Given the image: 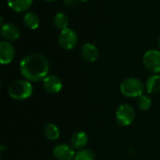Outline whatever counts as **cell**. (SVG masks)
Masks as SVG:
<instances>
[{"label":"cell","mask_w":160,"mask_h":160,"mask_svg":"<svg viewBox=\"0 0 160 160\" xmlns=\"http://www.w3.org/2000/svg\"><path fill=\"white\" fill-rule=\"evenodd\" d=\"M145 89L149 94H156L160 91V75L154 74L148 77L145 82Z\"/></svg>","instance_id":"obj_14"},{"label":"cell","mask_w":160,"mask_h":160,"mask_svg":"<svg viewBox=\"0 0 160 160\" xmlns=\"http://www.w3.org/2000/svg\"><path fill=\"white\" fill-rule=\"evenodd\" d=\"M15 57L14 46L7 40L0 41V62L2 65L10 64Z\"/></svg>","instance_id":"obj_7"},{"label":"cell","mask_w":160,"mask_h":160,"mask_svg":"<svg viewBox=\"0 0 160 160\" xmlns=\"http://www.w3.org/2000/svg\"><path fill=\"white\" fill-rule=\"evenodd\" d=\"M43 1H45L47 3H52V2H55L56 0H43Z\"/></svg>","instance_id":"obj_21"},{"label":"cell","mask_w":160,"mask_h":160,"mask_svg":"<svg viewBox=\"0 0 160 160\" xmlns=\"http://www.w3.org/2000/svg\"><path fill=\"white\" fill-rule=\"evenodd\" d=\"M0 34H1L2 38H4V40L10 42V41H15L20 38L21 31L17 25L8 22V23L3 24L1 26Z\"/></svg>","instance_id":"obj_10"},{"label":"cell","mask_w":160,"mask_h":160,"mask_svg":"<svg viewBox=\"0 0 160 160\" xmlns=\"http://www.w3.org/2000/svg\"><path fill=\"white\" fill-rule=\"evenodd\" d=\"M7 4L10 9L16 12H23L31 8L33 0H7Z\"/></svg>","instance_id":"obj_13"},{"label":"cell","mask_w":160,"mask_h":160,"mask_svg":"<svg viewBox=\"0 0 160 160\" xmlns=\"http://www.w3.org/2000/svg\"><path fill=\"white\" fill-rule=\"evenodd\" d=\"M43 134L49 141H56L60 136V130L54 124L48 123L43 128Z\"/></svg>","instance_id":"obj_16"},{"label":"cell","mask_w":160,"mask_h":160,"mask_svg":"<svg viewBox=\"0 0 160 160\" xmlns=\"http://www.w3.org/2000/svg\"><path fill=\"white\" fill-rule=\"evenodd\" d=\"M142 63L145 68L155 74L160 73V51L149 50L142 57Z\"/></svg>","instance_id":"obj_6"},{"label":"cell","mask_w":160,"mask_h":160,"mask_svg":"<svg viewBox=\"0 0 160 160\" xmlns=\"http://www.w3.org/2000/svg\"><path fill=\"white\" fill-rule=\"evenodd\" d=\"M52 154L54 158L57 160H76L74 148L65 143L56 145L53 148Z\"/></svg>","instance_id":"obj_8"},{"label":"cell","mask_w":160,"mask_h":160,"mask_svg":"<svg viewBox=\"0 0 160 160\" xmlns=\"http://www.w3.org/2000/svg\"><path fill=\"white\" fill-rule=\"evenodd\" d=\"M82 56L87 62H95L98 60L99 56L98 49L93 43L86 42L82 47Z\"/></svg>","instance_id":"obj_11"},{"label":"cell","mask_w":160,"mask_h":160,"mask_svg":"<svg viewBox=\"0 0 160 160\" xmlns=\"http://www.w3.org/2000/svg\"><path fill=\"white\" fill-rule=\"evenodd\" d=\"M4 149H5V146H4V145L2 144V145H1V150H0V153H3Z\"/></svg>","instance_id":"obj_22"},{"label":"cell","mask_w":160,"mask_h":160,"mask_svg":"<svg viewBox=\"0 0 160 160\" xmlns=\"http://www.w3.org/2000/svg\"><path fill=\"white\" fill-rule=\"evenodd\" d=\"M58 42L59 45L67 51L74 49L78 42H79V38L77 33L71 29V28H66L62 31H60L59 36H58Z\"/></svg>","instance_id":"obj_5"},{"label":"cell","mask_w":160,"mask_h":160,"mask_svg":"<svg viewBox=\"0 0 160 160\" xmlns=\"http://www.w3.org/2000/svg\"><path fill=\"white\" fill-rule=\"evenodd\" d=\"M88 0H64V3L67 7L72 8L75 7L76 5H78L79 3H85Z\"/></svg>","instance_id":"obj_20"},{"label":"cell","mask_w":160,"mask_h":160,"mask_svg":"<svg viewBox=\"0 0 160 160\" xmlns=\"http://www.w3.org/2000/svg\"><path fill=\"white\" fill-rule=\"evenodd\" d=\"M76 160H96V156L90 149H82L76 153Z\"/></svg>","instance_id":"obj_19"},{"label":"cell","mask_w":160,"mask_h":160,"mask_svg":"<svg viewBox=\"0 0 160 160\" xmlns=\"http://www.w3.org/2000/svg\"><path fill=\"white\" fill-rule=\"evenodd\" d=\"M70 143H71V146L74 149H77V150L84 149V147L88 143V136H87V134L84 131L75 132L71 136Z\"/></svg>","instance_id":"obj_12"},{"label":"cell","mask_w":160,"mask_h":160,"mask_svg":"<svg viewBox=\"0 0 160 160\" xmlns=\"http://www.w3.org/2000/svg\"><path fill=\"white\" fill-rule=\"evenodd\" d=\"M43 87L44 89L51 94H56L59 93L62 90L63 87V83L61 79L56 76V75H47L43 81Z\"/></svg>","instance_id":"obj_9"},{"label":"cell","mask_w":160,"mask_h":160,"mask_svg":"<svg viewBox=\"0 0 160 160\" xmlns=\"http://www.w3.org/2000/svg\"><path fill=\"white\" fill-rule=\"evenodd\" d=\"M39 17L35 12L29 11L23 17V23L30 30L38 29L39 26Z\"/></svg>","instance_id":"obj_15"},{"label":"cell","mask_w":160,"mask_h":160,"mask_svg":"<svg viewBox=\"0 0 160 160\" xmlns=\"http://www.w3.org/2000/svg\"><path fill=\"white\" fill-rule=\"evenodd\" d=\"M136 112L133 107L129 104H122L120 105L115 113L116 122L118 125L123 127H128L131 125L135 120Z\"/></svg>","instance_id":"obj_4"},{"label":"cell","mask_w":160,"mask_h":160,"mask_svg":"<svg viewBox=\"0 0 160 160\" xmlns=\"http://www.w3.org/2000/svg\"><path fill=\"white\" fill-rule=\"evenodd\" d=\"M121 93L128 98H138L142 95L143 84L142 82L135 77H129L125 79L120 85Z\"/></svg>","instance_id":"obj_3"},{"label":"cell","mask_w":160,"mask_h":160,"mask_svg":"<svg viewBox=\"0 0 160 160\" xmlns=\"http://www.w3.org/2000/svg\"><path fill=\"white\" fill-rule=\"evenodd\" d=\"M33 86L27 80H17L8 87V95L15 100H24L32 96Z\"/></svg>","instance_id":"obj_2"},{"label":"cell","mask_w":160,"mask_h":160,"mask_svg":"<svg viewBox=\"0 0 160 160\" xmlns=\"http://www.w3.org/2000/svg\"><path fill=\"white\" fill-rule=\"evenodd\" d=\"M158 45H159V48H160V37H159V39H158Z\"/></svg>","instance_id":"obj_23"},{"label":"cell","mask_w":160,"mask_h":160,"mask_svg":"<svg viewBox=\"0 0 160 160\" xmlns=\"http://www.w3.org/2000/svg\"><path fill=\"white\" fill-rule=\"evenodd\" d=\"M50 64L48 59L40 53L24 56L20 62V72L29 82H39L48 75Z\"/></svg>","instance_id":"obj_1"},{"label":"cell","mask_w":160,"mask_h":160,"mask_svg":"<svg viewBox=\"0 0 160 160\" xmlns=\"http://www.w3.org/2000/svg\"><path fill=\"white\" fill-rule=\"evenodd\" d=\"M137 105L138 107L142 111H147L152 106V100L151 98L146 95H141L137 98Z\"/></svg>","instance_id":"obj_18"},{"label":"cell","mask_w":160,"mask_h":160,"mask_svg":"<svg viewBox=\"0 0 160 160\" xmlns=\"http://www.w3.org/2000/svg\"><path fill=\"white\" fill-rule=\"evenodd\" d=\"M53 24L60 31L68 28V16L64 12H57L53 17Z\"/></svg>","instance_id":"obj_17"}]
</instances>
